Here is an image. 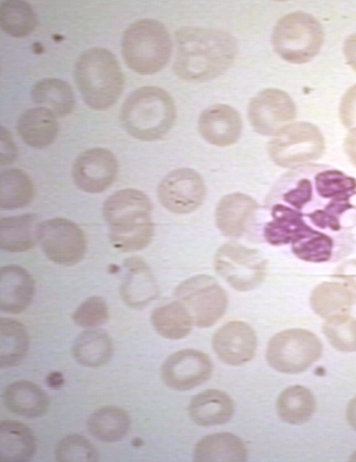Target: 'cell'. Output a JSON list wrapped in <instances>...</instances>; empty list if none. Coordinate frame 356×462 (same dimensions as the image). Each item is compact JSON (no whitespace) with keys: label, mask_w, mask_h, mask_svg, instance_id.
I'll return each mask as SVG.
<instances>
[{"label":"cell","mask_w":356,"mask_h":462,"mask_svg":"<svg viewBox=\"0 0 356 462\" xmlns=\"http://www.w3.org/2000/svg\"><path fill=\"white\" fill-rule=\"evenodd\" d=\"M325 142L320 130L312 123L296 122L282 128L268 143V153L274 163L294 167L319 158Z\"/></svg>","instance_id":"9c48e42d"},{"label":"cell","mask_w":356,"mask_h":462,"mask_svg":"<svg viewBox=\"0 0 356 462\" xmlns=\"http://www.w3.org/2000/svg\"><path fill=\"white\" fill-rule=\"evenodd\" d=\"M73 321L85 328H94L105 324L109 308L105 300L97 296H90L78 305L71 316Z\"/></svg>","instance_id":"f35d334b"},{"label":"cell","mask_w":356,"mask_h":462,"mask_svg":"<svg viewBox=\"0 0 356 462\" xmlns=\"http://www.w3.org/2000/svg\"><path fill=\"white\" fill-rule=\"evenodd\" d=\"M37 241L43 253L52 262L70 266L80 262L86 251V237L74 222L56 217L40 222Z\"/></svg>","instance_id":"7c38bea8"},{"label":"cell","mask_w":356,"mask_h":462,"mask_svg":"<svg viewBox=\"0 0 356 462\" xmlns=\"http://www.w3.org/2000/svg\"><path fill=\"white\" fill-rule=\"evenodd\" d=\"M131 420L128 413L116 406H104L94 410L87 420L90 433L105 442L122 440L129 432Z\"/></svg>","instance_id":"1f68e13d"},{"label":"cell","mask_w":356,"mask_h":462,"mask_svg":"<svg viewBox=\"0 0 356 462\" xmlns=\"http://www.w3.org/2000/svg\"><path fill=\"white\" fill-rule=\"evenodd\" d=\"M215 272L235 290L249 291L259 287L267 273V260L253 248L223 244L214 260Z\"/></svg>","instance_id":"8fae6325"},{"label":"cell","mask_w":356,"mask_h":462,"mask_svg":"<svg viewBox=\"0 0 356 462\" xmlns=\"http://www.w3.org/2000/svg\"><path fill=\"white\" fill-rule=\"evenodd\" d=\"M344 147L351 162L356 167V127L351 128L348 132L344 139Z\"/></svg>","instance_id":"ee69618b"},{"label":"cell","mask_w":356,"mask_h":462,"mask_svg":"<svg viewBox=\"0 0 356 462\" xmlns=\"http://www.w3.org/2000/svg\"><path fill=\"white\" fill-rule=\"evenodd\" d=\"M310 303L314 312L327 320L347 313L354 299L351 290L343 282L325 281L312 290Z\"/></svg>","instance_id":"f546056e"},{"label":"cell","mask_w":356,"mask_h":462,"mask_svg":"<svg viewBox=\"0 0 356 462\" xmlns=\"http://www.w3.org/2000/svg\"><path fill=\"white\" fill-rule=\"evenodd\" d=\"M55 458L59 462H93L98 460V452L85 437L70 434L58 442Z\"/></svg>","instance_id":"74e56055"},{"label":"cell","mask_w":356,"mask_h":462,"mask_svg":"<svg viewBox=\"0 0 356 462\" xmlns=\"http://www.w3.org/2000/svg\"><path fill=\"white\" fill-rule=\"evenodd\" d=\"M117 167V160L110 150L93 148L82 152L75 160L72 179L81 190L100 193L113 183Z\"/></svg>","instance_id":"2e32d148"},{"label":"cell","mask_w":356,"mask_h":462,"mask_svg":"<svg viewBox=\"0 0 356 462\" xmlns=\"http://www.w3.org/2000/svg\"><path fill=\"white\" fill-rule=\"evenodd\" d=\"M158 196L168 211L183 215L198 208L206 196V185L194 169L182 167L169 172L159 182Z\"/></svg>","instance_id":"5bb4252c"},{"label":"cell","mask_w":356,"mask_h":462,"mask_svg":"<svg viewBox=\"0 0 356 462\" xmlns=\"http://www.w3.org/2000/svg\"><path fill=\"white\" fill-rule=\"evenodd\" d=\"M339 116L345 127H356V84L344 94L340 102Z\"/></svg>","instance_id":"ab89813d"},{"label":"cell","mask_w":356,"mask_h":462,"mask_svg":"<svg viewBox=\"0 0 356 462\" xmlns=\"http://www.w3.org/2000/svg\"><path fill=\"white\" fill-rule=\"evenodd\" d=\"M28 335L25 327L16 320H0V367L19 364L28 350Z\"/></svg>","instance_id":"836d02e7"},{"label":"cell","mask_w":356,"mask_h":462,"mask_svg":"<svg viewBox=\"0 0 356 462\" xmlns=\"http://www.w3.org/2000/svg\"><path fill=\"white\" fill-rule=\"evenodd\" d=\"M0 25L6 34L13 37H23L34 31L37 19L28 3L8 0L0 6Z\"/></svg>","instance_id":"d590c367"},{"label":"cell","mask_w":356,"mask_h":462,"mask_svg":"<svg viewBox=\"0 0 356 462\" xmlns=\"http://www.w3.org/2000/svg\"><path fill=\"white\" fill-rule=\"evenodd\" d=\"M188 413L190 419L198 426H219L232 417L234 403L226 393L209 389L196 394L190 400Z\"/></svg>","instance_id":"7402d4cb"},{"label":"cell","mask_w":356,"mask_h":462,"mask_svg":"<svg viewBox=\"0 0 356 462\" xmlns=\"http://www.w3.org/2000/svg\"><path fill=\"white\" fill-rule=\"evenodd\" d=\"M346 417L350 426L356 431V396L347 405Z\"/></svg>","instance_id":"f6af8a7d"},{"label":"cell","mask_w":356,"mask_h":462,"mask_svg":"<svg viewBox=\"0 0 356 462\" xmlns=\"http://www.w3.org/2000/svg\"><path fill=\"white\" fill-rule=\"evenodd\" d=\"M279 417L290 425H302L312 417L316 401L312 393L303 385H292L283 390L276 403Z\"/></svg>","instance_id":"d6a6232c"},{"label":"cell","mask_w":356,"mask_h":462,"mask_svg":"<svg viewBox=\"0 0 356 462\" xmlns=\"http://www.w3.org/2000/svg\"><path fill=\"white\" fill-rule=\"evenodd\" d=\"M17 131L27 145L44 149L55 141L59 125L53 114L44 108L37 107L28 109L20 116Z\"/></svg>","instance_id":"cb8c5ba5"},{"label":"cell","mask_w":356,"mask_h":462,"mask_svg":"<svg viewBox=\"0 0 356 462\" xmlns=\"http://www.w3.org/2000/svg\"><path fill=\"white\" fill-rule=\"evenodd\" d=\"M256 210L257 203L252 197L240 192L227 194L215 208L216 227L226 237H239Z\"/></svg>","instance_id":"44dd1931"},{"label":"cell","mask_w":356,"mask_h":462,"mask_svg":"<svg viewBox=\"0 0 356 462\" xmlns=\"http://www.w3.org/2000/svg\"><path fill=\"white\" fill-rule=\"evenodd\" d=\"M125 65L141 75H152L168 63L172 41L166 26L154 19H142L130 24L121 40Z\"/></svg>","instance_id":"8992f818"},{"label":"cell","mask_w":356,"mask_h":462,"mask_svg":"<svg viewBox=\"0 0 356 462\" xmlns=\"http://www.w3.org/2000/svg\"><path fill=\"white\" fill-rule=\"evenodd\" d=\"M321 354L320 338L303 328H288L277 333L271 338L266 350L269 365L285 374L305 371Z\"/></svg>","instance_id":"ba28073f"},{"label":"cell","mask_w":356,"mask_h":462,"mask_svg":"<svg viewBox=\"0 0 356 462\" xmlns=\"http://www.w3.org/2000/svg\"><path fill=\"white\" fill-rule=\"evenodd\" d=\"M119 118L123 128L135 139L158 141L169 133L175 122L174 101L161 87L142 86L125 98Z\"/></svg>","instance_id":"277c9868"},{"label":"cell","mask_w":356,"mask_h":462,"mask_svg":"<svg viewBox=\"0 0 356 462\" xmlns=\"http://www.w3.org/2000/svg\"><path fill=\"white\" fill-rule=\"evenodd\" d=\"M34 196V185L21 169H7L0 174V207L16 209L28 206Z\"/></svg>","instance_id":"e575fe53"},{"label":"cell","mask_w":356,"mask_h":462,"mask_svg":"<svg viewBox=\"0 0 356 462\" xmlns=\"http://www.w3.org/2000/svg\"><path fill=\"white\" fill-rule=\"evenodd\" d=\"M150 321L161 336L172 340L187 336L194 324L190 312L178 300L155 308Z\"/></svg>","instance_id":"4dcf8cb0"},{"label":"cell","mask_w":356,"mask_h":462,"mask_svg":"<svg viewBox=\"0 0 356 462\" xmlns=\"http://www.w3.org/2000/svg\"><path fill=\"white\" fill-rule=\"evenodd\" d=\"M37 216L25 214L0 220V247L19 253L33 248L37 241Z\"/></svg>","instance_id":"4316f807"},{"label":"cell","mask_w":356,"mask_h":462,"mask_svg":"<svg viewBox=\"0 0 356 462\" xmlns=\"http://www.w3.org/2000/svg\"><path fill=\"white\" fill-rule=\"evenodd\" d=\"M350 460L351 461H356V451L352 455Z\"/></svg>","instance_id":"7dc6e473"},{"label":"cell","mask_w":356,"mask_h":462,"mask_svg":"<svg viewBox=\"0 0 356 462\" xmlns=\"http://www.w3.org/2000/svg\"><path fill=\"white\" fill-rule=\"evenodd\" d=\"M31 99L56 118L68 116L75 107V95L70 85L59 78H43L31 89Z\"/></svg>","instance_id":"83f0119b"},{"label":"cell","mask_w":356,"mask_h":462,"mask_svg":"<svg viewBox=\"0 0 356 462\" xmlns=\"http://www.w3.org/2000/svg\"><path fill=\"white\" fill-rule=\"evenodd\" d=\"M36 438L26 425L14 420L0 422V460L29 461L36 451Z\"/></svg>","instance_id":"484cf974"},{"label":"cell","mask_w":356,"mask_h":462,"mask_svg":"<svg viewBox=\"0 0 356 462\" xmlns=\"http://www.w3.org/2000/svg\"><path fill=\"white\" fill-rule=\"evenodd\" d=\"M296 116L292 98L284 91L267 88L252 98L247 108L248 121L263 135L274 136Z\"/></svg>","instance_id":"4fadbf2b"},{"label":"cell","mask_w":356,"mask_h":462,"mask_svg":"<svg viewBox=\"0 0 356 462\" xmlns=\"http://www.w3.org/2000/svg\"><path fill=\"white\" fill-rule=\"evenodd\" d=\"M72 355L81 365L90 368L106 364L113 354V342L109 335L101 329L81 332L73 342Z\"/></svg>","instance_id":"f1b7e54d"},{"label":"cell","mask_w":356,"mask_h":462,"mask_svg":"<svg viewBox=\"0 0 356 462\" xmlns=\"http://www.w3.org/2000/svg\"><path fill=\"white\" fill-rule=\"evenodd\" d=\"M257 346L255 330L247 323L233 320L225 323L214 334L212 347L224 363L239 366L253 359Z\"/></svg>","instance_id":"e0dca14e"},{"label":"cell","mask_w":356,"mask_h":462,"mask_svg":"<svg viewBox=\"0 0 356 462\" xmlns=\"http://www.w3.org/2000/svg\"><path fill=\"white\" fill-rule=\"evenodd\" d=\"M198 129L208 143L226 147L238 142L242 131L239 112L227 104H214L205 109L198 117Z\"/></svg>","instance_id":"ac0fdd59"},{"label":"cell","mask_w":356,"mask_h":462,"mask_svg":"<svg viewBox=\"0 0 356 462\" xmlns=\"http://www.w3.org/2000/svg\"><path fill=\"white\" fill-rule=\"evenodd\" d=\"M336 278L341 280L352 292L356 304V259L343 263L336 270Z\"/></svg>","instance_id":"b9f144b4"},{"label":"cell","mask_w":356,"mask_h":462,"mask_svg":"<svg viewBox=\"0 0 356 462\" xmlns=\"http://www.w3.org/2000/svg\"><path fill=\"white\" fill-rule=\"evenodd\" d=\"M17 148L12 141V134L4 126L0 131V162L8 165L15 161L17 158Z\"/></svg>","instance_id":"60d3db41"},{"label":"cell","mask_w":356,"mask_h":462,"mask_svg":"<svg viewBox=\"0 0 356 462\" xmlns=\"http://www.w3.org/2000/svg\"><path fill=\"white\" fill-rule=\"evenodd\" d=\"M273 188L271 200L287 213L293 254L311 263L330 260L345 214L355 208L356 179L333 168L298 166Z\"/></svg>","instance_id":"6da1fadb"},{"label":"cell","mask_w":356,"mask_h":462,"mask_svg":"<svg viewBox=\"0 0 356 462\" xmlns=\"http://www.w3.org/2000/svg\"><path fill=\"white\" fill-rule=\"evenodd\" d=\"M63 378L61 373H52L48 376L47 383L52 387H59L63 383Z\"/></svg>","instance_id":"bcb514c9"},{"label":"cell","mask_w":356,"mask_h":462,"mask_svg":"<svg viewBox=\"0 0 356 462\" xmlns=\"http://www.w3.org/2000/svg\"><path fill=\"white\" fill-rule=\"evenodd\" d=\"M35 294V281L29 272L16 264L0 270V309L17 314L30 304Z\"/></svg>","instance_id":"ffe728a7"},{"label":"cell","mask_w":356,"mask_h":462,"mask_svg":"<svg viewBox=\"0 0 356 462\" xmlns=\"http://www.w3.org/2000/svg\"><path fill=\"white\" fill-rule=\"evenodd\" d=\"M324 32L311 14L294 12L277 22L271 36L274 51L286 61L302 64L312 60L320 51Z\"/></svg>","instance_id":"52a82bcc"},{"label":"cell","mask_w":356,"mask_h":462,"mask_svg":"<svg viewBox=\"0 0 356 462\" xmlns=\"http://www.w3.org/2000/svg\"><path fill=\"white\" fill-rule=\"evenodd\" d=\"M323 333L330 344L339 352H356V319L347 313L326 320Z\"/></svg>","instance_id":"8d00e7d4"},{"label":"cell","mask_w":356,"mask_h":462,"mask_svg":"<svg viewBox=\"0 0 356 462\" xmlns=\"http://www.w3.org/2000/svg\"><path fill=\"white\" fill-rule=\"evenodd\" d=\"M174 38V71L184 81L204 82L221 76L238 53L235 38L219 29L183 27L175 32Z\"/></svg>","instance_id":"7a4b0ae2"},{"label":"cell","mask_w":356,"mask_h":462,"mask_svg":"<svg viewBox=\"0 0 356 462\" xmlns=\"http://www.w3.org/2000/svg\"><path fill=\"white\" fill-rule=\"evenodd\" d=\"M247 448L238 436L230 433H216L200 439L193 450V460L198 462H243Z\"/></svg>","instance_id":"d4e9b609"},{"label":"cell","mask_w":356,"mask_h":462,"mask_svg":"<svg viewBox=\"0 0 356 462\" xmlns=\"http://www.w3.org/2000/svg\"><path fill=\"white\" fill-rule=\"evenodd\" d=\"M124 268L120 296L125 304L134 309H142L158 296L156 279L143 259L139 256L126 258Z\"/></svg>","instance_id":"d6986e66"},{"label":"cell","mask_w":356,"mask_h":462,"mask_svg":"<svg viewBox=\"0 0 356 462\" xmlns=\"http://www.w3.org/2000/svg\"><path fill=\"white\" fill-rule=\"evenodd\" d=\"M4 404L12 413L37 417L44 415L49 407L45 392L36 384L18 380L8 385L3 394Z\"/></svg>","instance_id":"603a6c76"},{"label":"cell","mask_w":356,"mask_h":462,"mask_svg":"<svg viewBox=\"0 0 356 462\" xmlns=\"http://www.w3.org/2000/svg\"><path fill=\"white\" fill-rule=\"evenodd\" d=\"M212 370L208 355L198 350L183 349L166 358L161 367V378L172 389L187 391L205 383Z\"/></svg>","instance_id":"9a60e30c"},{"label":"cell","mask_w":356,"mask_h":462,"mask_svg":"<svg viewBox=\"0 0 356 462\" xmlns=\"http://www.w3.org/2000/svg\"><path fill=\"white\" fill-rule=\"evenodd\" d=\"M175 296L190 312L193 323L208 328L224 314L228 297L225 290L211 276L198 274L183 280L175 289Z\"/></svg>","instance_id":"30bf717a"},{"label":"cell","mask_w":356,"mask_h":462,"mask_svg":"<svg viewBox=\"0 0 356 462\" xmlns=\"http://www.w3.org/2000/svg\"><path fill=\"white\" fill-rule=\"evenodd\" d=\"M150 198L135 189H124L111 194L103 203L102 215L109 226L114 247L134 252L146 247L154 236Z\"/></svg>","instance_id":"3957f363"},{"label":"cell","mask_w":356,"mask_h":462,"mask_svg":"<svg viewBox=\"0 0 356 462\" xmlns=\"http://www.w3.org/2000/svg\"><path fill=\"white\" fill-rule=\"evenodd\" d=\"M74 78L85 104L95 110H105L119 99L124 76L116 56L103 47L83 52L74 69Z\"/></svg>","instance_id":"5b68a950"},{"label":"cell","mask_w":356,"mask_h":462,"mask_svg":"<svg viewBox=\"0 0 356 462\" xmlns=\"http://www.w3.org/2000/svg\"><path fill=\"white\" fill-rule=\"evenodd\" d=\"M344 55L347 63L356 71V33L350 35L345 39Z\"/></svg>","instance_id":"7bdbcfd3"}]
</instances>
